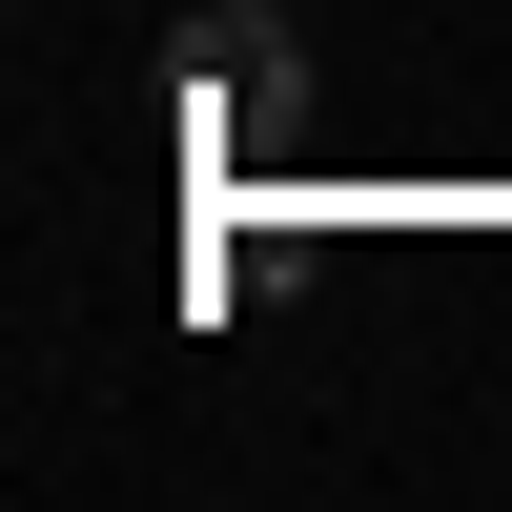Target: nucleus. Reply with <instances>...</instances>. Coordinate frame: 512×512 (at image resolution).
Segmentation results:
<instances>
[]
</instances>
